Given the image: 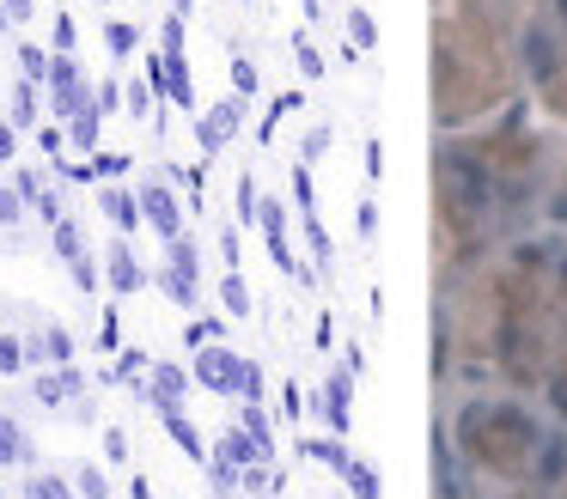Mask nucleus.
<instances>
[{
    "label": "nucleus",
    "instance_id": "obj_1",
    "mask_svg": "<svg viewBox=\"0 0 567 499\" xmlns=\"http://www.w3.org/2000/svg\"><path fill=\"white\" fill-rule=\"evenodd\" d=\"M141 214H147V225H153L159 238H177V232H183L177 195L165 189V177H147V183H141Z\"/></svg>",
    "mask_w": 567,
    "mask_h": 499
},
{
    "label": "nucleus",
    "instance_id": "obj_2",
    "mask_svg": "<svg viewBox=\"0 0 567 499\" xmlns=\"http://www.w3.org/2000/svg\"><path fill=\"white\" fill-rule=\"evenodd\" d=\"M147 396H153V408H183L189 372L183 365H147Z\"/></svg>",
    "mask_w": 567,
    "mask_h": 499
},
{
    "label": "nucleus",
    "instance_id": "obj_3",
    "mask_svg": "<svg viewBox=\"0 0 567 499\" xmlns=\"http://www.w3.org/2000/svg\"><path fill=\"white\" fill-rule=\"evenodd\" d=\"M104 274H110V286H116V293H141V286H147V268L135 262V250H128L122 238L104 250Z\"/></svg>",
    "mask_w": 567,
    "mask_h": 499
},
{
    "label": "nucleus",
    "instance_id": "obj_4",
    "mask_svg": "<svg viewBox=\"0 0 567 499\" xmlns=\"http://www.w3.org/2000/svg\"><path fill=\"white\" fill-rule=\"evenodd\" d=\"M74 396H86V378L74 372V365L43 372V378H37V402H43V408H61V402H74Z\"/></svg>",
    "mask_w": 567,
    "mask_h": 499
},
{
    "label": "nucleus",
    "instance_id": "obj_5",
    "mask_svg": "<svg viewBox=\"0 0 567 499\" xmlns=\"http://www.w3.org/2000/svg\"><path fill=\"white\" fill-rule=\"evenodd\" d=\"M98 207L116 220V232H135V225L147 220L141 214V189H135V195H128V189H98Z\"/></svg>",
    "mask_w": 567,
    "mask_h": 499
},
{
    "label": "nucleus",
    "instance_id": "obj_6",
    "mask_svg": "<svg viewBox=\"0 0 567 499\" xmlns=\"http://www.w3.org/2000/svg\"><path fill=\"white\" fill-rule=\"evenodd\" d=\"M159 414H165V433L177 439V451H189L196 463H208V457H214V451L202 444V433H196V420L183 414V408H159Z\"/></svg>",
    "mask_w": 567,
    "mask_h": 499
},
{
    "label": "nucleus",
    "instance_id": "obj_7",
    "mask_svg": "<svg viewBox=\"0 0 567 499\" xmlns=\"http://www.w3.org/2000/svg\"><path fill=\"white\" fill-rule=\"evenodd\" d=\"M159 286H165V299L177 304V311H196V304H202V280H196V274H183V268H171V262H165Z\"/></svg>",
    "mask_w": 567,
    "mask_h": 499
},
{
    "label": "nucleus",
    "instance_id": "obj_8",
    "mask_svg": "<svg viewBox=\"0 0 567 499\" xmlns=\"http://www.w3.org/2000/svg\"><path fill=\"white\" fill-rule=\"evenodd\" d=\"M0 463H31V439L13 414H0Z\"/></svg>",
    "mask_w": 567,
    "mask_h": 499
},
{
    "label": "nucleus",
    "instance_id": "obj_9",
    "mask_svg": "<svg viewBox=\"0 0 567 499\" xmlns=\"http://www.w3.org/2000/svg\"><path fill=\"white\" fill-rule=\"evenodd\" d=\"M214 457H232V463H244V469H250V463H263L268 451L257 439H250V433H226L220 444H214Z\"/></svg>",
    "mask_w": 567,
    "mask_h": 499
},
{
    "label": "nucleus",
    "instance_id": "obj_10",
    "mask_svg": "<svg viewBox=\"0 0 567 499\" xmlns=\"http://www.w3.org/2000/svg\"><path fill=\"white\" fill-rule=\"evenodd\" d=\"M74 494L80 499H110V475H104L98 463H80V469H74Z\"/></svg>",
    "mask_w": 567,
    "mask_h": 499
},
{
    "label": "nucleus",
    "instance_id": "obj_11",
    "mask_svg": "<svg viewBox=\"0 0 567 499\" xmlns=\"http://www.w3.org/2000/svg\"><path fill=\"white\" fill-rule=\"evenodd\" d=\"M244 433H250V439L263 444V451L275 444V420L263 414V402H244Z\"/></svg>",
    "mask_w": 567,
    "mask_h": 499
},
{
    "label": "nucleus",
    "instance_id": "obj_12",
    "mask_svg": "<svg viewBox=\"0 0 567 499\" xmlns=\"http://www.w3.org/2000/svg\"><path fill=\"white\" fill-rule=\"evenodd\" d=\"M25 499H74V481H61V475H31V481H25Z\"/></svg>",
    "mask_w": 567,
    "mask_h": 499
},
{
    "label": "nucleus",
    "instance_id": "obj_13",
    "mask_svg": "<svg viewBox=\"0 0 567 499\" xmlns=\"http://www.w3.org/2000/svg\"><path fill=\"white\" fill-rule=\"evenodd\" d=\"M305 457H318V463H329V469H342V475H348V451H342V439H305Z\"/></svg>",
    "mask_w": 567,
    "mask_h": 499
},
{
    "label": "nucleus",
    "instance_id": "obj_14",
    "mask_svg": "<svg viewBox=\"0 0 567 499\" xmlns=\"http://www.w3.org/2000/svg\"><path fill=\"white\" fill-rule=\"evenodd\" d=\"M56 256H61V262H80V256H86L80 225H74V220H61V225H56Z\"/></svg>",
    "mask_w": 567,
    "mask_h": 499
},
{
    "label": "nucleus",
    "instance_id": "obj_15",
    "mask_svg": "<svg viewBox=\"0 0 567 499\" xmlns=\"http://www.w3.org/2000/svg\"><path fill=\"white\" fill-rule=\"evenodd\" d=\"M220 299H226V311H232V317H244V311H250V286H244V274H226L220 280Z\"/></svg>",
    "mask_w": 567,
    "mask_h": 499
},
{
    "label": "nucleus",
    "instance_id": "obj_16",
    "mask_svg": "<svg viewBox=\"0 0 567 499\" xmlns=\"http://www.w3.org/2000/svg\"><path fill=\"white\" fill-rule=\"evenodd\" d=\"M348 487L360 499H379V469H372V463H348Z\"/></svg>",
    "mask_w": 567,
    "mask_h": 499
},
{
    "label": "nucleus",
    "instance_id": "obj_17",
    "mask_svg": "<svg viewBox=\"0 0 567 499\" xmlns=\"http://www.w3.org/2000/svg\"><path fill=\"white\" fill-rule=\"evenodd\" d=\"M220 335H226V323H220V317H196L183 341H189V347H208V341H220Z\"/></svg>",
    "mask_w": 567,
    "mask_h": 499
},
{
    "label": "nucleus",
    "instance_id": "obj_18",
    "mask_svg": "<svg viewBox=\"0 0 567 499\" xmlns=\"http://www.w3.org/2000/svg\"><path fill=\"white\" fill-rule=\"evenodd\" d=\"M19 365H25V347L6 335V329H0V372H19Z\"/></svg>",
    "mask_w": 567,
    "mask_h": 499
},
{
    "label": "nucleus",
    "instance_id": "obj_19",
    "mask_svg": "<svg viewBox=\"0 0 567 499\" xmlns=\"http://www.w3.org/2000/svg\"><path fill=\"white\" fill-rule=\"evenodd\" d=\"M104 347H110V354H116V347H122V323H116V311H104Z\"/></svg>",
    "mask_w": 567,
    "mask_h": 499
},
{
    "label": "nucleus",
    "instance_id": "obj_20",
    "mask_svg": "<svg viewBox=\"0 0 567 499\" xmlns=\"http://www.w3.org/2000/svg\"><path fill=\"white\" fill-rule=\"evenodd\" d=\"M104 457H110V463H122V457H128V439H122L116 426H110V433H104Z\"/></svg>",
    "mask_w": 567,
    "mask_h": 499
}]
</instances>
